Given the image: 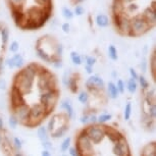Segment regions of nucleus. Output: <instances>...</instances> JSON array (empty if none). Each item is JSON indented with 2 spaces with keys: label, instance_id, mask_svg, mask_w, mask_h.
Here are the masks:
<instances>
[{
  "label": "nucleus",
  "instance_id": "f257e3e1",
  "mask_svg": "<svg viewBox=\"0 0 156 156\" xmlns=\"http://www.w3.org/2000/svg\"><path fill=\"white\" fill-rule=\"evenodd\" d=\"M155 4V0H113L111 5L113 25L122 20L131 23L134 20L143 19L154 28Z\"/></svg>",
  "mask_w": 156,
  "mask_h": 156
},
{
  "label": "nucleus",
  "instance_id": "f03ea898",
  "mask_svg": "<svg viewBox=\"0 0 156 156\" xmlns=\"http://www.w3.org/2000/svg\"><path fill=\"white\" fill-rule=\"evenodd\" d=\"M58 44L59 42L53 36L45 35V36L40 37L37 40L36 46H35L37 56L45 62H49L51 64L57 60H61L62 58H59L55 55V49Z\"/></svg>",
  "mask_w": 156,
  "mask_h": 156
},
{
  "label": "nucleus",
  "instance_id": "7ed1b4c3",
  "mask_svg": "<svg viewBox=\"0 0 156 156\" xmlns=\"http://www.w3.org/2000/svg\"><path fill=\"white\" fill-rule=\"evenodd\" d=\"M49 115L50 113L46 110V107L42 103H33L30 105V120L27 125V128L33 129L35 126H40L43 122V120Z\"/></svg>",
  "mask_w": 156,
  "mask_h": 156
},
{
  "label": "nucleus",
  "instance_id": "20e7f679",
  "mask_svg": "<svg viewBox=\"0 0 156 156\" xmlns=\"http://www.w3.org/2000/svg\"><path fill=\"white\" fill-rule=\"evenodd\" d=\"M60 97V90L59 88L55 90H50L47 92L39 93V102L42 103L44 106L46 107V110L51 114L52 111L54 110L55 106L58 103Z\"/></svg>",
  "mask_w": 156,
  "mask_h": 156
},
{
  "label": "nucleus",
  "instance_id": "39448f33",
  "mask_svg": "<svg viewBox=\"0 0 156 156\" xmlns=\"http://www.w3.org/2000/svg\"><path fill=\"white\" fill-rule=\"evenodd\" d=\"M86 136L92 142L93 145H99L105 139V132L103 125H89L83 128Z\"/></svg>",
  "mask_w": 156,
  "mask_h": 156
},
{
  "label": "nucleus",
  "instance_id": "423d86ee",
  "mask_svg": "<svg viewBox=\"0 0 156 156\" xmlns=\"http://www.w3.org/2000/svg\"><path fill=\"white\" fill-rule=\"evenodd\" d=\"M11 114L16 116L20 125L27 126L29 120H30V105L28 103H23L13 109H11Z\"/></svg>",
  "mask_w": 156,
  "mask_h": 156
},
{
  "label": "nucleus",
  "instance_id": "0eeeda50",
  "mask_svg": "<svg viewBox=\"0 0 156 156\" xmlns=\"http://www.w3.org/2000/svg\"><path fill=\"white\" fill-rule=\"evenodd\" d=\"M23 103H27L26 100V96L20 92L16 88H14L13 86H11L10 91H9V106L10 110L13 109L20 105L23 104Z\"/></svg>",
  "mask_w": 156,
  "mask_h": 156
},
{
  "label": "nucleus",
  "instance_id": "6e6552de",
  "mask_svg": "<svg viewBox=\"0 0 156 156\" xmlns=\"http://www.w3.org/2000/svg\"><path fill=\"white\" fill-rule=\"evenodd\" d=\"M103 128H104V132H105V138H107V139L109 140L112 144L116 143V142H120V141L126 140L125 135H123L122 133H120L119 129L113 128V126L103 125Z\"/></svg>",
  "mask_w": 156,
  "mask_h": 156
},
{
  "label": "nucleus",
  "instance_id": "1a4fd4ad",
  "mask_svg": "<svg viewBox=\"0 0 156 156\" xmlns=\"http://www.w3.org/2000/svg\"><path fill=\"white\" fill-rule=\"evenodd\" d=\"M111 152L114 156H131V149H129L128 140L120 141L112 144Z\"/></svg>",
  "mask_w": 156,
  "mask_h": 156
},
{
  "label": "nucleus",
  "instance_id": "9d476101",
  "mask_svg": "<svg viewBox=\"0 0 156 156\" xmlns=\"http://www.w3.org/2000/svg\"><path fill=\"white\" fill-rule=\"evenodd\" d=\"M79 81H80V73H70L69 81L66 83V87L73 94H76L79 92Z\"/></svg>",
  "mask_w": 156,
  "mask_h": 156
},
{
  "label": "nucleus",
  "instance_id": "9b49d317",
  "mask_svg": "<svg viewBox=\"0 0 156 156\" xmlns=\"http://www.w3.org/2000/svg\"><path fill=\"white\" fill-rule=\"evenodd\" d=\"M60 108L62 110H64V113L66 114V116L69 119H73V114H75V111H73V107L72 105V101L69 98H66L60 101Z\"/></svg>",
  "mask_w": 156,
  "mask_h": 156
},
{
  "label": "nucleus",
  "instance_id": "f8f14e48",
  "mask_svg": "<svg viewBox=\"0 0 156 156\" xmlns=\"http://www.w3.org/2000/svg\"><path fill=\"white\" fill-rule=\"evenodd\" d=\"M141 156H156V143L155 141L147 143L141 151Z\"/></svg>",
  "mask_w": 156,
  "mask_h": 156
},
{
  "label": "nucleus",
  "instance_id": "ddd939ff",
  "mask_svg": "<svg viewBox=\"0 0 156 156\" xmlns=\"http://www.w3.org/2000/svg\"><path fill=\"white\" fill-rule=\"evenodd\" d=\"M88 81H89L92 85H94L97 89H99L101 91L104 90L105 84H104V81H103V79L101 78V76H99L97 75H93V76H91L89 79H88Z\"/></svg>",
  "mask_w": 156,
  "mask_h": 156
},
{
  "label": "nucleus",
  "instance_id": "4468645a",
  "mask_svg": "<svg viewBox=\"0 0 156 156\" xmlns=\"http://www.w3.org/2000/svg\"><path fill=\"white\" fill-rule=\"evenodd\" d=\"M69 129V125H64L60 128H58L56 129H54L53 132L50 133V136L54 139H59V138H62L63 136H66V134L67 133V131Z\"/></svg>",
  "mask_w": 156,
  "mask_h": 156
},
{
  "label": "nucleus",
  "instance_id": "2eb2a0df",
  "mask_svg": "<svg viewBox=\"0 0 156 156\" xmlns=\"http://www.w3.org/2000/svg\"><path fill=\"white\" fill-rule=\"evenodd\" d=\"M156 54H155V49H153L151 55H150L149 58V69L150 72H151V76H152V80L153 82H155V72H156Z\"/></svg>",
  "mask_w": 156,
  "mask_h": 156
},
{
  "label": "nucleus",
  "instance_id": "dca6fc26",
  "mask_svg": "<svg viewBox=\"0 0 156 156\" xmlns=\"http://www.w3.org/2000/svg\"><path fill=\"white\" fill-rule=\"evenodd\" d=\"M107 93H108V96L109 98L111 99H116L119 97V90L116 88V85L112 83V82H109L107 84Z\"/></svg>",
  "mask_w": 156,
  "mask_h": 156
},
{
  "label": "nucleus",
  "instance_id": "f3484780",
  "mask_svg": "<svg viewBox=\"0 0 156 156\" xmlns=\"http://www.w3.org/2000/svg\"><path fill=\"white\" fill-rule=\"evenodd\" d=\"M37 135L38 138L41 142H44V141L49 140V132L47 131V128L44 126H40L37 129Z\"/></svg>",
  "mask_w": 156,
  "mask_h": 156
},
{
  "label": "nucleus",
  "instance_id": "a211bd4d",
  "mask_svg": "<svg viewBox=\"0 0 156 156\" xmlns=\"http://www.w3.org/2000/svg\"><path fill=\"white\" fill-rule=\"evenodd\" d=\"M96 23L101 28H106L109 25V19L105 14H98L96 16Z\"/></svg>",
  "mask_w": 156,
  "mask_h": 156
},
{
  "label": "nucleus",
  "instance_id": "6ab92c4d",
  "mask_svg": "<svg viewBox=\"0 0 156 156\" xmlns=\"http://www.w3.org/2000/svg\"><path fill=\"white\" fill-rule=\"evenodd\" d=\"M11 59L13 61L14 69H22L23 63H25L23 57L22 56V54H20V53H14L13 56L11 57Z\"/></svg>",
  "mask_w": 156,
  "mask_h": 156
},
{
  "label": "nucleus",
  "instance_id": "aec40b11",
  "mask_svg": "<svg viewBox=\"0 0 156 156\" xmlns=\"http://www.w3.org/2000/svg\"><path fill=\"white\" fill-rule=\"evenodd\" d=\"M137 89H138L137 81L134 80V79H129V80L126 82V90L131 94H134L137 92Z\"/></svg>",
  "mask_w": 156,
  "mask_h": 156
},
{
  "label": "nucleus",
  "instance_id": "412c9836",
  "mask_svg": "<svg viewBox=\"0 0 156 156\" xmlns=\"http://www.w3.org/2000/svg\"><path fill=\"white\" fill-rule=\"evenodd\" d=\"M111 119H112V115L110 113H102L99 116H97V123L98 125H105Z\"/></svg>",
  "mask_w": 156,
  "mask_h": 156
},
{
  "label": "nucleus",
  "instance_id": "4be33fe9",
  "mask_svg": "<svg viewBox=\"0 0 156 156\" xmlns=\"http://www.w3.org/2000/svg\"><path fill=\"white\" fill-rule=\"evenodd\" d=\"M132 111H133V105L131 102H128L125 106V110H123V119L126 120H129L132 116Z\"/></svg>",
  "mask_w": 156,
  "mask_h": 156
},
{
  "label": "nucleus",
  "instance_id": "5701e85b",
  "mask_svg": "<svg viewBox=\"0 0 156 156\" xmlns=\"http://www.w3.org/2000/svg\"><path fill=\"white\" fill-rule=\"evenodd\" d=\"M78 100L82 104H88V102H89V100H90L89 93H88L87 91H82V92L79 93Z\"/></svg>",
  "mask_w": 156,
  "mask_h": 156
},
{
  "label": "nucleus",
  "instance_id": "b1692460",
  "mask_svg": "<svg viewBox=\"0 0 156 156\" xmlns=\"http://www.w3.org/2000/svg\"><path fill=\"white\" fill-rule=\"evenodd\" d=\"M70 144H72V138H70V137H66V139H64L62 142H61V144H60V151L62 152V153L66 152L67 150L69 149Z\"/></svg>",
  "mask_w": 156,
  "mask_h": 156
},
{
  "label": "nucleus",
  "instance_id": "393cba45",
  "mask_svg": "<svg viewBox=\"0 0 156 156\" xmlns=\"http://www.w3.org/2000/svg\"><path fill=\"white\" fill-rule=\"evenodd\" d=\"M138 81H139L140 86H141V88H142V91H146V90H148L149 88H150L149 82L147 81V79L144 76H139V78H138Z\"/></svg>",
  "mask_w": 156,
  "mask_h": 156
},
{
  "label": "nucleus",
  "instance_id": "a878e982",
  "mask_svg": "<svg viewBox=\"0 0 156 156\" xmlns=\"http://www.w3.org/2000/svg\"><path fill=\"white\" fill-rule=\"evenodd\" d=\"M108 56L113 61L117 60V58H119V56H117V50L114 45H109V47H108Z\"/></svg>",
  "mask_w": 156,
  "mask_h": 156
},
{
  "label": "nucleus",
  "instance_id": "bb28decb",
  "mask_svg": "<svg viewBox=\"0 0 156 156\" xmlns=\"http://www.w3.org/2000/svg\"><path fill=\"white\" fill-rule=\"evenodd\" d=\"M70 59H72L73 64H76V66H81L82 64V57L78 52L73 51L72 53H70Z\"/></svg>",
  "mask_w": 156,
  "mask_h": 156
},
{
  "label": "nucleus",
  "instance_id": "cd10ccee",
  "mask_svg": "<svg viewBox=\"0 0 156 156\" xmlns=\"http://www.w3.org/2000/svg\"><path fill=\"white\" fill-rule=\"evenodd\" d=\"M8 126L12 129H16V126H19V122H17V119H16V116L12 115V114H10L9 119H8Z\"/></svg>",
  "mask_w": 156,
  "mask_h": 156
},
{
  "label": "nucleus",
  "instance_id": "c85d7f7f",
  "mask_svg": "<svg viewBox=\"0 0 156 156\" xmlns=\"http://www.w3.org/2000/svg\"><path fill=\"white\" fill-rule=\"evenodd\" d=\"M12 144H13V147L17 150V151H20V150H22V148H23V142H22V140H20L19 137H14L13 138Z\"/></svg>",
  "mask_w": 156,
  "mask_h": 156
},
{
  "label": "nucleus",
  "instance_id": "c756f323",
  "mask_svg": "<svg viewBox=\"0 0 156 156\" xmlns=\"http://www.w3.org/2000/svg\"><path fill=\"white\" fill-rule=\"evenodd\" d=\"M62 16L66 17V20H72L73 17V12L70 9H69L67 7L62 8Z\"/></svg>",
  "mask_w": 156,
  "mask_h": 156
},
{
  "label": "nucleus",
  "instance_id": "7c9ffc66",
  "mask_svg": "<svg viewBox=\"0 0 156 156\" xmlns=\"http://www.w3.org/2000/svg\"><path fill=\"white\" fill-rule=\"evenodd\" d=\"M116 85V88H117V90H119V93L120 94H123L125 93V90H126V85L125 83H123V81L122 80H117V83L115 84Z\"/></svg>",
  "mask_w": 156,
  "mask_h": 156
},
{
  "label": "nucleus",
  "instance_id": "2f4dec72",
  "mask_svg": "<svg viewBox=\"0 0 156 156\" xmlns=\"http://www.w3.org/2000/svg\"><path fill=\"white\" fill-rule=\"evenodd\" d=\"M19 49H20L19 42H16V41H13V42H11V44L9 45V51L10 52H12V53H17Z\"/></svg>",
  "mask_w": 156,
  "mask_h": 156
},
{
  "label": "nucleus",
  "instance_id": "473e14b6",
  "mask_svg": "<svg viewBox=\"0 0 156 156\" xmlns=\"http://www.w3.org/2000/svg\"><path fill=\"white\" fill-rule=\"evenodd\" d=\"M85 13V9L84 7L82 6V5H76V6H75V10H73V14H76V16H83V14Z\"/></svg>",
  "mask_w": 156,
  "mask_h": 156
},
{
  "label": "nucleus",
  "instance_id": "72a5a7b5",
  "mask_svg": "<svg viewBox=\"0 0 156 156\" xmlns=\"http://www.w3.org/2000/svg\"><path fill=\"white\" fill-rule=\"evenodd\" d=\"M42 146H43L44 150H48V151H50V150L53 148V144L50 142L49 140L44 141V142H42Z\"/></svg>",
  "mask_w": 156,
  "mask_h": 156
},
{
  "label": "nucleus",
  "instance_id": "f704fd0d",
  "mask_svg": "<svg viewBox=\"0 0 156 156\" xmlns=\"http://www.w3.org/2000/svg\"><path fill=\"white\" fill-rule=\"evenodd\" d=\"M96 63V58L94 56H88L86 58V66H92L94 64Z\"/></svg>",
  "mask_w": 156,
  "mask_h": 156
},
{
  "label": "nucleus",
  "instance_id": "c9c22d12",
  "mask_svg": "<svg viewBox=\"0 0 156 156\" xmlns=\"http://www.w3.org/2000/svg\"><path fill=\"white\" fill-rule=\"evenodd\" d=\"M89 114H87V113H85L83 114V115L81 116V119H80V122L81 123H83V125H87V123H89Z\"/></svg>",
  "mask_w": 156,
  "mask_h": 156
},
{
  "label": "nucleus",
  "instance_id": "e433bc0d",
  "mask_svg": "<svg viewBox=\"0 0 156 156\" xmlns=\"http://www.w3.org/2000/svg\"><path fill=\"white\" fill-rule=\"evenodd\" d=\"M129 75H131V79H134V80H138V78H139V75L137 73V72L135 70L133 67H131L129 69Z\"/></svg>",
  "mask_w": 156,
  "mask_h": 156
},
{
  "label": "nucleus",
  "instance_id": "4c0bfd02",
  "mask_svg": "<svg viewBox=\"0 0 156 156\" xmlns=\"http://www.w3.org/2000/svg\"><path fill=\"white\" fill-rule=\"evenodd\" d=\"M67 151H69V154L70 156H79V153H78V151H76V149L75 148V146H73V147L70 146L69 149L67 150Z\"/></svg>",
  "mask_w": 156,
  "mask_h": 156
},
{
  "label": "nucleus",
  "instance_id": "58836bf2",
  "mask_svg": "<svg viewBox=\"0 0 156 156\" xmlns=\"http://www.w3.org/2000/svg\"><path fill=\"white\" fill-rule=\"evenodd\" d=\"M89 122L90 125H96L97 123V116L95 114H91L89 116Z\"/></svg>",
  "mask_w": 156,
  "mask_h": 156
},
{
  "label": "nucleus",
  "instance_id": "ea45409f",
  "mask_svg": "<svg viewBox=\"0 0 156 156\" xmlns=\"http://www.w3.org/2000/svg\"><path fill=\"white\" fill-rule=\"evenodd\" d=\"M52 66H53L55 69H61V67H62V59L55 61V62L52 63Z\"/></svg>",
  "mask_w": 156,
  "mask_h": 156
},
{
  "label": "nucleus",
  "instance_id": "a19ab883",
  "mask_svg": "<svg viewBox=\"0 0 156 156\" xmlns=\"http://www.w3.org/2000/svg\"><path fill=\"white\" fill-rule=\"evenodd\" d=\"M62 30H63L64 33H69V31H70V26L69 25V23H63V25H62Z\"/></svg>",
  "mask_w": 156,
  "mask_h": 156
},
{
  "label": "nucleus",
  "instance_id": "79ce46f5",
  "mask_svg": "<svg viewBox=\"0 0 156 156\" xmlns=\"http://www.w3.org/2000/svg\"><path fill=\"white\" fill-rule=\"evenodd\" d=\"M4 131V120L2 119V116L0 115V133Z\"/></svg>",
  "mask_w": 156,
  "mask_h": 156
},
{
  "label": "nucleus",
  "instance_id": "37998d69",
  "mask_svg": "<svg viewBox=\"0 0 156 156\" xmlns=\"http://www.w3.org/2000/svg\"><path fill=\"white\" fill-rule=\"evenodd\" d=\"M84 0H70V4H72L73 6H76V5H79Z\"/></svg>",
  "mask_w": 156,
  "mask_h": 156
},
{
  "label": "nucleus",
  "instance_id": "c03bdc74",
  "mask_svg": "<svg viewBox=\"0 0 156 156\" xmlns=\"http://www.w3.org/2000/svg\"><path fill=\"white\" fill-rule=\"evenodd\" d=\"M5 87H6V82H5L4 80H0V89L4 90Z\"/></svg>",
  "mask_w": 156,
  "mask_h": 156
},
{
  "label": "nucleus",
  "instance_id": "a18cd8bd",
  "mask_svg": "<svg viewBox=\"0 0 156 156\" xmlns=\"http://www.w3.org/2000/svg\"><path fill=\"white\" fill-rule=\"evenodd\" d=\"M41 156H51V153L48 150H43L42 152H41Z\"/></svg>",
  "mask_w": 156,
  "mask_h": 156
},
{
  "label": "nucleus",
  "instance_id": "49530a36",
  "mask_svg": "<svg viewBox=\"0 0 156 156\" xmlns=\"http://www.w3.org/2000/svg\"><path fill=\"white\" fill-rule=\"evenodd\" d=\"M146 66H147V62L145 61V59H144L142 64H141V69H142V72H146Z\"/></svg>",
  "mask_w": 156,
  "mask_h": 156
},
{
  "label": "nucleus",
  "instance_id": "de8ad7c7",
  "mask_svg": "<svg viewBox=\"0 0 156 156\" xmlns=\"http://www.w3.org/2000/svg\"><path fill=\"white\" fill-rule=\"evenodd\" d=\"M85 69L87 70L88 73H92V72H93V67L89 66H85Z\"/></svg>",
  "mask_w": 156,
  "mask_h": 156
},
{
  "label": "nucleus",
  "instance_id": "09e8293b",
  "mask_svg": "<svg viewBox=\"0 0 156 156\" xmlns=\"http://www.w3.org/2000/svg\"><path fill=\"white\" fill-rule=\"evenodd\" d=\"M11 156H23V154L22 152H20V151H17V152H16V153H13L12 155Z\"/></svg>",
  "mask_w": 156,
  "mask_h": 156
},
{
  "label": "nucleus",
  "instance_id": "8fccbe9b",
  "mask_svg": "<svg viewBox=\"0 0 156 156\" xmlns=\"http://www.w3.org/2000/svg\"><path fill=\"white\" fill-rule=\"evenodd\" d=\"M61 156H67V155H64V154H63V155H61Z\"/></svg>",
  "mask_w": 156,
  "mask_h": 156
},
{
  "label": "nucleus",
  "instance_id": "3c124183",
  "mask_svg": "<svg viewBox=\"0 0 156 156\" xmlns=\"http://www.w3.org/2000/svg\"><path fill=\"white\" fill-rule=\"evenodd\" d=\"M131 156H132V155H131Z\"/></svg>",
  "mask_w": 156,
  "mask_h": 156
}]
</instances>
